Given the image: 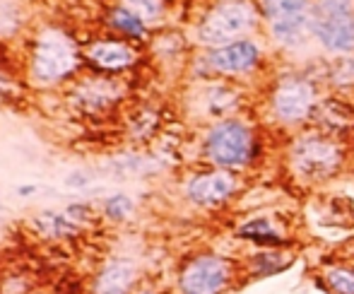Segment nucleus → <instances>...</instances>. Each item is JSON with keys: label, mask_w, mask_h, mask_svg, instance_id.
Listing matches in <instances>:
<instances>
[{"label": "nucleus", "mask_w": 354, "mask_h": 294, "mask_svg": "<svg viewBox=\"0 0 354 294\" xmlns=\"http://www.w3.org/2000/svg\"><path fill=\"white\" fill-rule=\"evenodd\" d=\"M352 80H354V58H345V61H340L335 68V82L345 84V82H352Z\"/></svg>", "instance_id": "22"}, {"label": "nucleus", "mask_w": 354, "mask_h": 294, "mask_svg": "<svg viewBox=\"0 0 354 294\" xmlns=\"http://www.w3.org/2000/svg\"><path fill=\"white\" fill-rule=\"evenodd\" d=\"M311 32L328 51H354V12L316 15L311 12Z\"/></svg>", "instance_id": "8"}, {"label": "nucleus", "mask_w": 354, "mask_h": 294, "mask_svg": "<svg viewBox=\"0 0 354 294\" xmlns=\"http://www.w3.org/2000/svg\"><path fill=\"white\" fill-rule=\"evenodd\" d=\"M294 266V258H284L280 248H266L246 258V270L251 277H272L282 275Z\"/></svg>", "instance_id": "15"}, {"label": "nucleus", "mask_w": 354, "mask_h": 294, "mask_svg": "<svg viewBox=\"0 0 354 294\" xmlns=\"http://www.w3.org/2000/svg\"><path fill=\"white\" fill-rule=\"evenodd\" d=\"M136 263L128 261V258H111L106 266L99 268L92 285V294H136Z\"/></svg>", "instance_id": "9"}, {"label": "nucleus", "mask_w": 354, "mask_h": 294, "mask_svg": "<svg viewBox=\"0 0 354 294\" xmlns=\"http://www.w3.org/2000/svg\"><path fill=\"white\" fill-rule=\"evenodd\" d=\"M87 58L104 71H123V68L133 66L136 53L121 42H97L89 46Z\"/></svg>", "instance_id": "11"}, {"label": "nucleus", "mask_w": 354, "mask_h": 294, "mask_svg": "<svg viewBox=\"0 0 354 294\" xmlns=\"http://www.w3.org/2000/svg\"><path fill=\"white\" fill-rule=\"evenodd\" d=\"M236 239L256 244L258 248H280V251L292 244L272 227V222L268 220V217H256V220L241 224V227L236 229Z\"/></svg>", "instance_id": "12"}, {"label": "nucleus", "mask_w": 354, "mask_h": 294, "mask_svg": "<svg viewBox=\"0 0 354 294\" xmlns=\"http://www.w3.org/2000/svg\"><path fill=\"white\" fill-rule=\"evenodd\" d=\"M17 193L19 196H32V193H37V186H19Z\"/></svg>", "instance_id": "24"}, {"label": "nucleus", "mask_w": 354, "mask_h": 294, "mask_svg": "<svg viewBox=\"0 0 354 294\" xmlns=\"http://www.w3.org/2000/svg\"><path fill=\"white\" fill-rule=\"evenodd\" d=\"M323 280L330 294H354V261H337L323 268Z\"/></svg>", "instance_id": "16"}, {"label": "nucleus", "mask_w": 354, "mask_h": 294, "mask_svg": "<svg viewBox=\"0 0 354 294\" xmlns=\"http://www.w3.org/2000/svg\"><path fill=\"white\" fill-rule=\"evenodd\" d=\"M239 266L222 253H196L176 275L178 294H227L234 285Z\"/></svg>", "instance_id": "1"}, {"label": "nucleus", "mask_w": 354, "mask_h": 294, "mask_svg": "<svg viewBox=\"0 0 354 294\" xmlns=\"http://www.w3.org/2000/svg\"><path fill=\"white\" fill-rule=\"evenodd\" d=\"M77 68V46L61 29L39 34L32 53V75L39 82H58Z\"/></svg>", "instance_id": "4"}, {"label": "nucleus", "mask_w": 354, "mask_h": 294, "mask_svg": "<svg viewBox=\"0 0 354 294\" xmlns=\"http://www.w3.org/2000/svg\"><path fill=\"white\" fill-rule=\"evenodd\" d=\"M109 22L118 29V32L128 34L131 39H142L145 37V22L138 17L136 12H131L128 8H116L109 15Z\"/></svg>", "instance_id": "18"}, {"label": "nucleus", "mask_w": 354, "mask_h": 294, "mask_svg": "<svg viewBox=\"0 0 354 294\" xmlns=\"http://www.w3.org/2000/svg\"><path fill=\"white\" fill-rule=\"evenodd\" d=\"M316 15H347L354 12V0H316Z\"/></svg>", "instance_id": "21"}, {"label": "nucleus", "mask_w": 354, "mask_h": 294, "mask_svg": "<svg viewBox=\"0 0 354 294\" xmlns=\"http://www.w3.org/2000/svg\"><path fill=\"white\" fill-rule=\"evenodd\" d=\"M272 109L277 118L287 123H299L313 109V87L301 77H287L272 92Z\"/></svg>", "instance_id": "6"}, {"label": "nucleus", "mask_w": 354, "mask_h": 294, "mask_svg": "<svg viewBox=\"0 0 354 294\" xmlns=\"http://www.w3.org/2000/svg\"><path fill=\"white\" fill-rule=\"evenodd\" d=\"M236 176L227 169H214V172L196 174V176L188 181L186 196L193 205L201 208H214L222 205L227 198H232L236 193Z\"/></svg>", "instance_id": "7"}, {"label": "nucleus", "mask_w": 354, "mask_h": 294, "mask_svg": "<svg viewBox=\"0 0 354 294\" xmlns=\"http://www.w3.org/2000/svg\"><path fill=\"white\" fill-rule=\"evenodd\" d=\"M136 294H159V292L152 290V287H140V290H136Z\"/></svg>", "instance_id": "25"}, {"label": "nucleus", "mask_w": 354, "mask_h": 294, "mask_svg": "<svg viewBox=\"0 0 354 294\" xmlns=\"http://www.w3.org/2000/svg\"><path fill=\"white\" fill-rule=\"evenodd\" d=\"M207 159L217 167L234 169L243 167L256 157L253 133L241 121H222L210 131L205 140Z\"/></svg>", "instance_id": "5"}, {"label": "nucleus", "mask_w": 354, "mask_h": 294, "mask_svg": "<svg viewBox=\"0 0 354 294\" xmlns=\"http://www.w3.org/2000/svg\"><path fill=\"white\" fill-rule=\"evenodd\" d=\"M258 27V8L251 0H219L203 17L198 37L207 46H227Z\"/></svg>", "instance_id": "2"}, {"label": "nucleus", "mask_w": 354, "mask_h": 294, "mask_svg": "<svg viewBox=\"0 0 354 294\" xmlns=\"http://www.w3.org/2000/svg\"><path fill=\"white\" fill-rule=\"evenodd\" d=\"M104 215L113 222H123L133 215V201L126 193H113L106 203H104Z\"/></svg>", "instance_id": "19"}, {"label": "nucleus", "mask_w": 354, "mask_h": 294, "mask_svg": "<svg viewBox=\"0 0 354 294\" xmlns=\"http://www.w3.org/2000/svg\"><path fill=\"white\" fill-rule=\"evenodd\" d=\"M352 261H354V248H352Z\"/></svg>", "instance_id": "26"}, {"label": "nucleus", "mask_w": 354, "mask_h": 294, "mask_svg": "<svg viewBox=\"0 0 354 294\" xmlns=\"http://www.w3.org/2000/svg\"><path fill=\"white\" fill-rule=\"evenodd\" d=\"M258 58H261V51H258L256 44L248 42V39H241V42H234V44H227V46L214 48L207 61H210V66L214 71L236 75V73L251 71V68L258 63Z\"/></svg>", "instance_id": "10"}, {"label": "nucleus", "mask_w": 354, "mask_h": 294, "mask_svg": "<svg viewBox=\"0 0 354 294\" xmlns=\"http://www.w3.org/2000/svg\"><path fill=\"white\" fill-rule=\"evenodd\" d=\"M164 0H123V8H128L131 12H136L142 22H152L162 15Z\"/></svg>", "instance_id": "20"}, {"label": "nucleus", "mask_w": 354, "mask_h": 294, "mask_svg": "<svg viewBox=\"0 0 354 294\" xmlns=\"http://www.w3.org/2000/svg\"><path fill=\"white\" fill-rule=\"evenodd\" d=\"M75 97H77V102L82 104L87 111H97V109L113 102L109 84H99V82H94V84L89 82V84H84V87H80L77 92H75Z\"/></svg>", "instance_id": "17"}, {"label": "nucleus", "mask_w": 354, "mask_h": 294, "mask_svg": "<svg viewBox=\"0 0 354 294\" xmlns=\"http://www.w3.org/2000/svg\"><path fill=\"white\" fill-rule=\"evenodd\" d=\"M289 162H292V172L304 181H328L340 169L342 149L337 147V143L323 136H304L294 143Z\"/></svg>", "instance_id": "3"}, {"label": "nucleus", "mask_w": 354, "mask_h": 294, "mask_svg": "<svg viewBox=\"0 0 354 294\" xmlns=\"http://www.w3.org/2000/svg\"><path fill=\"white\" fill-rule=\"evenodd\" d=\"M32 224L37 227V232L41 234L44 239H51V241L73 239V237H77V232H80V224L73 222L68 212H58V210H41L32 220Z\"/></svg>", "instance_id": "13"}, {"label": "nucleus", "mask_w": 354, "mask_h": 294, "mask_svg": "<svg viewBox=\"0 0 354 294\" xmlns=\"http://www.w3.org/2000/svg\"><path fill=\"white\" fill-rule=\"evenodd\" d=\"M261 8L266 19L270 22V27L311 19L308 0H261Z\"/></svg>", "instance_id": "14"}, {"label": "nucleus", "mask_w": 354, "mask_h": 294, "mask_svg": "<svg viewBox=\"0 0 354 294\" xmlns=\"http://www.w3.org/2000/svg\"><path fill=\"white\" fill-rule=\"evenodd\" d=\"M68 215H71V220L73 222H77L80 227H82V222H87L89 217H92V208H87V205H82V203H75V205L68 208Z\"/></svg>", "instance_id": "23"}]
</instances>
